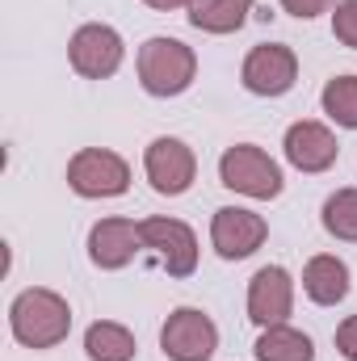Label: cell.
I'll list each match as a JSON object with an SVG mask.
<instances>
[{"instance_id": "cell-13", "label": "cell", "mask_w": 357, "mask_h": 361, "mask_svg": "<svg viewBox=\"0 0 357 361\" xmlns=\"http://www.w3.org/2000/svg\"><path fill=\"white\" fill-rule=\"evenodd\" d=\"M139 248H143L139 223L118 219V214H109V219L92 223V231H89V261L97 265V269H105V273L126 269V265L135 261V252H139Z\"/></svg>"}, {"instance_id": "cell-12", "label": "cell", "mask_w": 357, "mask_h": 361, "mask_svg": "<svg viewBox=\"0 0 357 361\" xmlns=\"http://www.w3.org/2000/svg\"><path fill=\"white\" fill-rule=\"evenodd\" d=\"M282 152H286V160H290L298 173H328V169L337 164V156H341V143H337V135H332L324 122L303 118V122L286 126Z\"/></svg>"}, {"instance_id": "cell-23", "label": "cell", "mask_w": 357, "mask_h": 361, "mask_svg": "<svg viewBox=\"0 0 357 361\" xmlns=\"http://www.w3.org/2000/svg\"><path fill=\"white\" fill-rule=\"evenodd\" d=\"M147 8H160V13H173V8H189L193 0H143Z\"/></svg>"}, {"instance_id": "cell-7", "label": "cell", "mask_w": 357, "mask_h": 361, "mask_svg": "<svg viewBox=\"0 0 357 361\" xmlns=\"http://www.w3.org/2000/svg\"><path fill=\"white\" fill-rule=\"evenodd\" d=\"M143 173L152 180V189L160 197H181L193 177H198V156L185 139H173V135H160L147 143L143 152Z\"/></svg>"}, {"instance_id": "cell-18", "label": "cell", "mask_w": 357, "mask_h": 361, "mask_svg": "<svg viewBox=\"0 0 357 361\" xmlns=\"http://www.w3.org/2000/svg\"><path fill=\"white\" fill-rule=\"evenodd\" d=\"M324 231L341 244H357V189H337L324 202Z\"/></svg>"}, {"instance_id": "cell-1", "label": "cell", "mask_w": 357, "mask_h": 361, "mask_svg": "<svg viewBox=\"0 0 357 361\" xmlns=\"http://www.w3.org/2000/svg\"><path fill=\"white\" fill-rule=\"evenodd\" d=\"M8 332L25 349H55L72 332V307L63 294H55L47 286H30L8 307Z\"/></svg>"}, {"instance_id": "cell-17", "label": "cell", "mask_w": 357, "mask_h": 361, "mask_svg": "<svg viewBox=\"0 0 357 361\" xmlns=\"http://www.w3.org/2000/svg\"><path fill=\"white\" fill-rule=\"evenodd\" d=\"M135 332L114 319H97L85 332V353L89 361H135Z\"/></svg>"}, {"instance_id": "cell-16", "label": "cell", "mask_w": 357, "mask_h": 361, "mask_svg": "<svg viewBox=\"0 0 357 361\" xmlns=\"http://www.w3.org/2000/svg\"><path fill=\"white\" fill-rule=\"evenodd\" d=\"M253 353H257V361H315V345L307 332H298L290 324H273V328H261Z\"/></svg>"}, {"instance_id": "cell-22", "label": "cell", "mask_w": 357, "mask_h": 361, "mask_svg": "<svg viewBox=\"0 0 357 361\" xmlns=\"http://www.w3.org/2000/svg\"><path fill=\"white\" fill-rule=\"evenodd\" d=\"M337 353L345 361H357V315L341 319V328H337Z\"/></svg>"}, {"instance_id": "cell-20", "label": "cell", "mask_w": 357, "mask_h": 361, "mask_svg": "<svg viewBox=\"0 0 357 361\" xmlns=\"http://www.w3.org/2000/svg\"><path fill=\"white\" fill-rule=\"evenodd\" d=\"M332 34H337V42H345L349 51H357V0H337Z\"/></svg>"}, {"instance_id": "cell-6", "label": "cell", "mask_w": 357, "mask_h": 361, "mask_svg": "<svg viewBox=\"0 0 357 361\" xmlns=\"http://www.w3.org/2000/svg\"><path fill=\"white\" fill-rule=\"evenodd\" d=\"M160 349L169 361H210L219 353V328L206 311L177 307L160 328Z\"/></svg>"}, {"instance_id": "cell-10", "label": "cell", "mask_w": 357, "mask_h": 361, "mask_svg": "<svg viewBox=\"0 0 357 361\" xmlns=\"http://www.w3.org/2000/svg\"><path fill=\"white\" fill-rule=\"evenodd\" d=\"M269 240V223L257 210L244 206H223L210 219V244L223 261H244Z\"/></svg>"}, {"instance_id": "cell-9", "label": "cell", "mask_w": 357, "mask_h": 361, "mask_svg": "<svg viewBox=\"0 0 357 361\" xmlns=\"http://www.w3.org/2000/svg\"><path fill=\"white\" fill-rule=\"evenodd\" d=\"M143 248L156 252V261L169 269V277H193L198 269V235L181 219H143L139 223Z\"/></svg>"}, {"instance_id": "cell-21", "label": "cell", "mask_w": 357, "mask_h": 361, "mask_svg": "<svg viewBox=\"0 0 357 361\" xmlns=\"http://www.w3.org/2000/svg\"><path fill=\"white\" fill-rule=\"evenodd\" d=\"M337 0H282V8L290 13V17H298V21H311V17H320V13H328Z\"/></svg>"}, {"instance_id": "cell-19", "label": "cell", "mask_w": 357, "mask_h": 361, "mask_svg": "<svg viewBox=\"0 0 357 361\" xmlns=\"http://www.w3.org/2000/svg\"><path fill=\"white\" fill-rule=\"evenodd\" d=\"M320 105L337 126L357 130V76H332L320 92Z\"/></svg>"}, {"instance_id": "cell-11", "label": "cell", "mask_w": 357, "mask_h": 361, "mask_svg": "<svg viewBox=\"0 0 357 361\" xmlns=\"http://www.w3.org/2000/svg\"><path fill=\"white\" fill-rule=\"evenodd\" d=\"M290 311H294V277L282 265H265V269L253 273V281H248V319L257 328H273V324H286Z\"/></svg>"}, {"instance_id": "cell-14", "label": "cell", "mask_w": 357, "mask_h": 361, "mask_svg": "<svg viewBox=\"0 0 357 361\" xmlns=\"http://www.w3.org/2000/svg\"><path fill=\"white\" fill-rule=\"evenodd\" d=\"M303 294L315 302V307H337L349 298V265L332 252H320L307 261L303 269Z\"/></svg>"}, {"instance_id": "cell-15", "label": "cell", "mask_w": 357, "mask_h": 361, "mask_svg": "<svg viewBox=\"0 0 357 361\" xmlns=\"http://www.w3.org/2000/svg\"><path fill=\"white\" fill-rule=\"evenodd\" d=\"M257 0H193L189 4V25L202 34H236Z\"/></svg>"}, {"instance_id": "cell-4", "label": "cell", "mask_w": 357, "mask_h": 361, "mask_svg": "<svg viewBox=\"0 0 357 361\" xmlns=\"http://www.w3.org/2000/svg\"><path fill=\"white\" fill-rule=\"evenodd\" d=\"M68 189L76 197H122L131 189V164L109 147H80L68 160Z\"/></svg>"}, {"instance_id": "cell-3", "label": "cell", "mask_w": 357, "mask_h": 361, "mask_svg": "<svg viewBox=\"0 0 357 361\" xmlns=\"http://www.w3.org/2000/svg\"><path fill=\"white\" fill-rule=\"evenodd\" d=\"M219 180L244 197H257V202H269L286 189V177L277 169V160L261 152L257 143H236L219 156Z\"/></svg>"}, {"instance_id": "cell-2", "label": "cell", "mask_w": 357, "mask_h": 361, "mask_svg": "<svg viewBox=\"0 0 357 361\" xmlns=\"http://www.w3.org/2000/svg\"><path fill=\"white\" fill-rule=\"evenodd\" d=\"M135 68H139V85H143L147 97H181L198 76V55L181 38L156 34L139 47Z\"/></svg>"}, {"instance_id": "cell-5", "label": "cell", "mask_w": 357, "mask_h": 361, "mask_svg": "<svg viewBox=\"0 0 357 361\" xmlns=\"http://www.w3.org/2000/svg\"><path fill=\"white\" fill-rule=\"evenodd\" d=\"M68 59H72L76 76H85V80H109L122 68V59H126V42H122V34L114 25L89 21V25H80L72 34Z\"/></svg>"}, {"instance_id": "cell-8", "label": "cell", "mask_w": 357, "mask_h": 361, "mask_svg": "<svg viewBox=\"0 0 357 361\" xmlns=\"http://www.w3.org/2000/svg\"><path fill=\"white\" fill-rule=\"evenodd\" d=\"M240 80L253 97H286L298 80V55L282 42H261L248 51L244 68H240Z\"/></svg>"}]
</instances>
